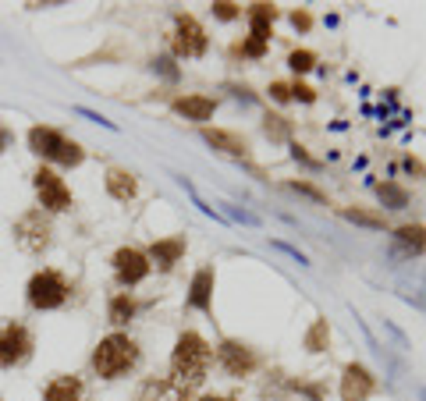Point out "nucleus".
<instances>
[{"label": "nucleus", "instance_id": "1", "mask_svg": "<svg viewBox=\"0 0 426 401\" xmlns=\"http://www.w3.org/2000/svg\"><path fill=\"white\" fill-rule=\"evenodd\" d=\"M210 359H213V348L199 330H185L178 337V345L171 352V380H167L178 391V401H189V391L206 380Z\"/></svg>", "mask_w": 426, "mask_h": 401}, {"label": "nucleus", "instance_id": "2", "mask_svg": "<svg viewBox=\"0 0 426 401\" xmlns=\"http://www.w3.org/2000/svg\"><path fill=\"white\" fill-rule=\"evenodd\" d=\"M139 366V345L132 341L128 334H107L103 341L93 348V369H96V377L103 380H117V377H125L132 373V369Z\"/></svg>", "mask_w": 426, "mask_h": 401}, {"label": "nucleus", "instance_id": "3", "mask_svg": "<svg viewBox=\"0 0 426 401\" xmlns=\"http://www.w3.org/2000/svg\"><path fill=\"white\" fill-rule=\"evenodd\" d=\"M28 149H33L36 157H43V160L60 164V167H78V164L85 160V149H82L78 142H71L65 132L46 128V125L28 128Z\"/></svg>", "mask_w": 426, "mask_h": 401}, {"label": "nucleus", "instance_id": "4", "mask_svg": "<svg viewBox=\"0 0 426 401\" xmlns=\"http://www.w3.org/2000/svg\"><path fill=\"white\" fill-rule=\"evenodd\" d=\"M68 295H71V288H68V281H65V273L60 270H40V273H33V281H28V288H25V298H28V305L33 309H60V305L68 302Z\"/></svg>", "mask_w": 426, "mask_h": 401}, {"label": "nucleus", "instance_id": "5", "mask_svg": "<svg viewBox=\"0 0 426 401\" xmlns=\"http://www.w3.org/2000/svg\"><path fill=\"white\" fill-rule=\"evenodd\" d=\"M28 355H33V334H28V327L18 320H4L0 323V366L4 369L22 366Z\"/></svg>", "mask_w": 426, "mask_h": 401}, {"label": "nucleus", "instance_id": "6", "mask_svg": "<svg viewBox=\"0 0 426 401\" xmlns=\"http://www.w3.org/2000/svg\"><path fill=\"white\" fill-rule=\"evenodd\" d=\"M33 185H36V196H40V206H43V210H50V213L71 210V189L65 185V178H60L57 171L40 167V171L33 174Z\"/></svg>", "mask_w": 426, "mask_h": 401}, {"label": "nucleus", "instance_id": "7", "mask_svg": "<svg viewBox=\"0 0 426 401\" xmlns=\"http://www.w3.org/2000/svg\"><path fill=\"white\" fill-rule=\"evenodd\" d=\"M206 46H210L206 28H203L192 15L178 11V15H174V53H178V57H203Z\"/></svg>", "mask_w": 426, "mask_h": 401}, {"label": "nucleus", "instance_id": "8", "mask_svg": "<svg viewBox=\"0 0 426 401\" xmlns=\"http://www.w3.org/2000/svg\"><path fill=\"white\" fill-rule=\"evenodd\" d=\"M110 263H114V273H117V284H125V288L142 284L146 277H149V270H153L149 256H146V253H139V249H132V245H125V249H117Z\"/></svg>", "mask_w": 426, "mask_h": 401}, {"label": "nucleus", "instance_id": "9", "mask_svg": "<svg viewBox=\"0 0 426 401\" xmlns=\"http://www.w3.org/2000/svg\"><path fill=\"white\" fill-rule=\"evenodd\" d=\"M15 238H18L22 249H28V253H43L46 245H50V224H46V217H43V210H28V213H22V221L15 224Z\"/></svg>", "mask_w": 426, "mask_h": 401}, {"label": "nucleus", "instance_id": "10", "mask_svg": "<svg viewBox=\"0 0 426 401\" xmlns=\"http://www.w3.org/2000/svg\"><path fill=\"white\" fill-rule=\"evenodd\" d=\"M217 362L228 377H249L256 369V352L249 345L235 341V337H224V341L217 345Z\"/></svg>", "mask_w": 426, "mask_h": 401}, {"label": "nucleus", "instance_id": "11", "mask_svg": "<svg viewBox=\"0 0 426 401\" xmlns=\"http://www.w3.org/2000/svg\"><path fill=\"white\" fill-rule=\"evenodd\" d=\"M377 391V377L362 362H348L341 369V401H370Z\"/></svg>", "mask_w": 426, "mask_h": 401}, {"label": "nucleus", "instance_id": "12", "mask_svg": "<svg viewBox=\"0 0 426 401\" xmlns=\"http://www.w3.org/2000/svg\"><path fill=\"white\" fill-rule=\"evenodd\" d=\"M206 146H213L217 153H224V157H238V160H246L249 157V142L235 135V132H224V128H203L199 132Z\"/></svg>", "mask_w": 426, "mask_h": 401}, {"label": "nucleus", "instance_id": "13", "mask_svg": "<svg viewBox=\"0 0 426 401\" xmlns=\"http://www.w3.org/2000/svg\"><path fill=\"white\" fill-rule=\"evenodd\" d=\"M189 309H199V313H206V316H213V270L210 266H203V270H196V277H192V284H189Z\"/></svg>", "mask_w": 426, "mask_h": 401}, {"label": "nucleus", "instance_id": "14", "mask_svg": "<svg viewBox=\"0 0 426 401\" xmlns=\"http://www.w3.org/2000/svg\"><path fill=\"white\" fill-rule=\"evenodd\" d=\"M171 107H174V114H181L185 121H210L213 110H217V100L199 96V92H185V96H178Z\"/></svg>", "mask_w": 426, "mask_h": 401}, {"label": "nucleus", "instance_id": "15", "mask_svg": "<svg viewBox=\"0 0 426 401\" xmlns=\"http://www.w3.org/2000/svg\"><path fill=\"white\" fill-rule=\"evenodd\" d=\"M181 256H185V238H157L149 245V263H157L160 270H174Z\"/></svg>", "mask_w": 426, "mask_h": 401}, {"label": "nucleus", "instance_id": "16", "mask_svg": "<svg viewBox=\"0 0 426 401\" xmlns=\"http://www.w3.org/2000/svg\"><path fill=\"white\" fill-rule=\"evenodd\" d=\"M103 181H107V192H110L117 203H132V199L139 196V181H135V174L121 171V167H110Z\"/></svg>", "mask_w": 426, "mask_h": 401}, {"label": "nucleus", "instance_id": "17", "mask_svg": "<svg viewBox=\"0 0 426 401\" xmlns=\"http://www.w3.org/2000/svg\"><path fill=\"white\" fill-rule=\"evenodd\" d=\"M43 401H85V387L78 377H53L43 391Z\"/></svg>", "mask_w": 426, "mask_h": 401}, {"label": "nucleus", "instance_id": "18", "mask_svg": "<svg viewBox=\"0 0 426 401\" xmlns=\"http://www.w3.org/2000/svg\"><path fill=\"white\" fill-rule=\"evenodd\" d=\"M394 245H398L402 256H419V253H426V228H419V224L398 228V231H394Z\"/></svg>", "mask_w": 426, "mask_h": 401}, {"label": "nucleus", "instance_id": "19", "mask_svg": "<svg viewBox=\"0 0 426 401\" xmlns=\"http://www.w3.org/2000/svg\"><path fill=\"white\" fill-rule=\"evenodd\" d=\"M273 18H278V11H273L270 4H253L249 8V28H253V40H270V28H273Z\"/></svg>", "mask_w": 426, "mask_h": 401}, {"label": "nucleus", "instance_id": "20", "mask_svg": "<svg viewBox=\"0 0 426 401\" xmlns=\"http://www.w3.org/2000/svg\"><path fill=\"white\" fill-rule=\"evenodd\" d=\"M135 309H139V305H135V298H132V295H114V298H110L107 316H110V323H114V327H125V323L135 316Z\"/></svg>", "mask_w": 426, "mask_h": 401}, {"label": "nucleus", "instance_id": "21", "mask_svg": "<svg viewBox=\"0 0 426 401\" xmlns=\"http://www.w3.org/2000/svg\"><path fill=\"white\" fill-rule=\"evenodd\" d=\"M377 199H380L387 210H405V206H409V192L402 189L398 181H384V185H377Z\"/></svg>", "mask_w": 426, "mask_h": 401}, {"label": "nucleus", "instance_id": "22", "mask_svg": "<svg viewBox=\"0 0 426 401\" xmlns=\"http://www.w3.org/2000/svg\"><path fill=\"white\" fill-rule=\"evenodd\" d=\"M330 345V323L323 320V316H316L313 323H309V330H306V348L309 352H323Z\"/></svg>", "mask_w": 426, "mask_h": 401}, {"label": "nucleus", "instance_id": "23", "mask_svg": "<svg viewBox=\"0 0 426 401\" xmlns=\"http://www.w3.org/2000/svg\"><path fill=\"white\" fill-rule=\"evenodd\" d=\"M178 185H181V189H185L189 196H192V206H199V213H203V217H213V221H224V213L217 210V206H206L203 199H199V192H196V185L185 178V174H178Z\"/></svg>", "mask_w": 426, "mask_h": 401}, {"label": "nucleus", "instance_id": "24", "mask_svg": "<svg viewBox=\"0 0 426 401\" xmlns=\"http://www.w3.org/2000/svg\"><path fill=\"white\" fill-rule=\"evenodd\" d=\"M341 217L359 224V228H370V231H384V217H377V213H366V210H341Z\"/></svg>", "mask_w": 426, "mask_h": 401}, {"label": "nucleus", "instance_id": "25", "mask_svg": "<svg viewBox=\"0 0 426 401\" xmlns=\"http://www.w3.org/2000/svg\"><path fill=\"white\" fill-rule=\"evenodd\" d=\"M288 68H291L295 75H306V71H313V68H316V53H313V50H291V57H288Z\"/></svg>", "mask_w": 426, "mask_h": 401}, {"label": "nucleus", "instance_id": "26", "mask_svg": "<svg viewBox=\"0 0 426 401\" xmlns=\"http://www.w3.org/2000/svg\"><path fill=\"white\" fill-rule=\"evenodd\" d=\"M149 68H153L160 78H167V82H178V78H181V68L174 65V57H167V53L153 57V60H149Z\"/></svg>", "mask_w": 426, "mask_h": 401}, {"label": "nucleus", "instance_id": "27", "mask_svg": "<svg viewBox=\"0 0 426 401\" xmlns=\"http://www.w3.org/2000/svg\"><path fill=\"white\" fill-rule=\"evenodd\" d=\"M263 128H266L270 139H278V142H288V135H291V125H288L281 114H266V125Z\"/></svg>", "mask_w": 426, "mask_h": 401}, {"label": "nucleus", "instance_id": "28", "mask_svg": "<svg viewBox=\"0 0 426 401\" xmlns=\"http://www.w3.org/2000/svg\"><path fill=\"white\" fill-rule=\"evenodd\" d=\"M288 189L298 192V196H306V199H313V203H320V206L327 203V196L316 189V185H309V181H288Z\"/></svg>", "mask_w": 426, "mask_h": 401}, {"label": "nucleus", "instance_id": "29", "mask_svg": "<svg viewBox=\"0 0 426 401\" xmlns=\"http://www.w3.org/2000/svg\"><path fill=\"white\" fill-rule=\"evenodd\" d=\"M221 206H224V213H228L231 221H241V224H249V228H256V224H259V217H256V213H249V210L231 206V203H221Z\"/></svg>", "mask_w": 426, "mask_h": 401}, {"label": "nucleus", "instance_id": "30", "mask_svg": "<svg viewBox=\"0 0 426 401\" xmlns=\"http://www.w3.org/2000/svg\"><path fill=\"white\" fill-rule=\"evenodd\" d=\"M270 245H273V249H278V253H284V256H291V259H295L298 266H309V256H306V253H298V249H295V245H288V241H281V238H273Z\"/></svg>", "mask_w": 426, "mask_h": 401}, {"label": "nucleus", "instance_id": "31", "mask_svg": "<svg viewBox=\"0 0 426 401\" xmlns=\"http://www.w3.org/2000/svg\"><path fill=\"white\" fill-rule=\"evenodd\" d=\"M213 15H217L221 22H235V18L241 15V8L231 4V0H217V4H213Z\"/></svg>", "mask_w": 426, "mask_h": 401}, {"label": "nucleus", "instance_id": "32", "mask_svg": "<svg viewBox=\"0 0 426 401\" xmlns=\"http://www.w3.org/2000/svg\"><path fill=\"white\" fill-rule=\"evenodd\" d=\"M291 160L302 164V167H309V171H320V160H313L306 153V146H298V142H291Z\"/></svg>", "mask_w": 426, "mask_h": 401}, {"label": "nucleus", "instance_id": "33", "mask_svg": "<svg viewBox=\"0 0 426 401\" xmlns=\"http://www.w3.org/2000/svg\"><path fill=\"white\" fill-rule=\"evenodd\" d=\"M75 114H82L85 121H93V125H100V128H107V132H117V125H114V121H107L103 114H96V110H89V107H75Z\"/></svg>", "mask_w": 426, "mask_h": 401}, {"label": "nucleus", "instance_id": "34", "mask_svg": "<svg viewBox=\"0 0 426 401\" xmlns=\"http://www.w3.org/2000/svg\"><path fill=\"white\" fill-rule=\"evenodd\" d=\"M238 53H241V57H253V60H259V57L266 53V43H263V40H253V36H249L246 43L238 46Z\"/></svg>", "mask_w": 426, "mask_h": 401}, {"label": "nucleus", "instance_id": "35", "mask_svg": "<svg viewBox=\"0 0 426 401\" xmlns=\"http://www.w3.org/2000/svg\"><path fill=\"white\" fill-rule=\"evenodd\" d=\"M291 96H295L298 103H316V92H313L309 85H302V82H295V85H291Z\"/></svg>", "mask_w": 426, "mask_h": 401}, {"label": "nucleus", "instance_id": "36", "mask_svg": "<svg viewBox=\"0 0 426 401\" xmlns=\"http://www.w3.org/2000/svg\"><path fill=\"white\" fill-rule=\"evenodd\" d=\"M270 96L278 100V103H288V100H291V85H284V82H270Z\"/></svg>", "mask_w": 426, "mask_h": 401}, {"label": "nucleus", "instance_id": "37", "mask_svg": "<svg viewBox=\"0 0 426 401\" xmlns=\"http://www.w3.org/2000/svg\"><path fill=\"white\" fill-rule=\"evenodd\" d=\"M291 25L298 28V33H309V25H313V18H309L306 11H295V15H291Z\"/></svg>", "mask_w": 426, "mask_h": 401}, {"label": "nucleus", "instance_id": "38", "mask_svg": "<svg viewBox=\"0 0 426 401\" xmlns=\"http://www.w3.org/2000/svg\"><path fill=\"white\" fill-rule=\"evenodd\" d=\"M398 295H402L409 305H416V309H423V313H426V298H423V295H412V291H398Z\"/></svg>", "mask_w": 426, "mask_h": 401}, {"label": "nucleus", "instance_id": "39", "mask_svg": "<svg viewBox=\"0 0 426 401\" xmlns=\"http://www.w3.org/2000/svg\"><path fill=\"white\" fill-rule=\"evenodd\" d=\"M199 401H235V398H228V394H206V398H199Z\"/></svg>", "mask_w": 426, "mask_h": 401}, {"label": "nucleus", "instance_id": "40", "mask_svg": "<svg viewBox=\"0 0 426 401\" xmlns=\"http://www.w3.org/2000/svg\"><path fill=\"white\" fill-rule=\"evenodd\" d=\"M419 398H423V401H426V387H419Z\"/></svg>", "mask_w": 426, "mask_h": 401}]
</instances>
